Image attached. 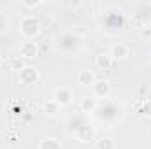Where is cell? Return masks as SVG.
Masks as SVG:
<instances>
[{
    "label": "cell",
    "instance_id": "obj_1",
    "mask_svg": "<svg viewBox=\"0 0 151 149\" xmlns=\"http://www.w3.org/2000/svg\"><path fill=\"white\" fill-rule=\"evenodd\" d=\"M55 44H56L58 53H62L65 56H74V54H77L83 49L84 40H83V37L79 34H76V32H65V34H62L60 37L56 39Z\"/></svg>",
    "mask_w": 151,
    "mask_h": 149
},
{
    "label": "cell",
    "instance_id": "obj_2",
    "mask_svg": "<svg viewBox=\"0 0 151 149\" xmlns=\"http://www.w3.org/2000/svg\"><path fill=\"white\" fill-rule=\"evenodd\" d=\"M19 34H21V37H25L27 40H34V39L39 35V32H40V23H39V19L35 16H23L21 19H19Z\"/></svg>",
    "mask_w": 151,
    "mask_h": 149
},
{
    "label": "cell",
    "instance_id": "obj_3",
    "mask_svg": "<svg viewBox=\"0 0 151 149\" xmlns=\"http://www.w3.org/2000/svg\"><path fill=\"white\" fill-rule=\"evenodd\" d=\"M74 137L81 144H90L97 139V128L90 121H79V125L74 128Z\"/></svg>",
    "mask_w": 151,
    "mask_h": 149
},
{
    "label": "cell",
    "instance_id": "obj_4",
    "mask_svg": "<svg viewBox=\"0 0 151 149\" xmlns=\"http://www.w3.org/2000/svg\"><path fill=\"white\" fill-rule=\"evenodd\" d=\"M51 98H53L60 107H67V105H70L72 100H74V91H72L69 86H58V88H55Z\"/></svg>",
    "mask_w": 151,
    "mask_h": 149
},
{
    "label": "cell",
    "instance_id": "obj_5",
    "mask_svg": "<svg viewBox=\"0 0 151 149\" xmlns=\"http://www.w3.org/2000/svg\"><path fill=\"white\" fill-rule=\"evenodd\" d=\"M91 97H95L97 100H107L111 97V82L106 79H97L91 86Z\"/></svg>",
    "mask_w": 151,
    "mask_h": 149
},
{
    "label": "cell",
    "instance_id": "obj_6",
    "mask_svg": "<svg viewBox=\"0 0 151 149\" xmlns=\"http://www.w3.org/2000/svg\"><path fill=\"white\" fill-rule=\"evenodd\" d=\"M39 70L35 67H32V65H25L19 72H18V81L21 82V84H25V86H32V84H35L39 81Z\"/></svg>",
    "mask_w": 151,
    "mask_h": 149
},
{
    "label": "cell",
    "instance_id": "obj_7",
    "mask_svg": "<svg viewBox=\"0 0 151 149\" xmlns=\"http://www.w3.org/2000/svg\"><path fill=\"white\" fill-rule=\"evenodd\" d=\"M99 105H100L99 100L95 97H91V95H83L79 98V111L83 112V114H86V116L95 114L97 109H99Z\"/></svg>",
    "mask_w": 151,
    "mask_h": 149
},
{
    "label": "cell",
    "instance_id": "obj_8",
    "mask_svg": "<svg viewBox=\"0 0 151 149\" xmlns=\"http://www.w3.org/2000/svg\"><path fill=\"white\" fill-rule=\"evenodd\" d=\"M130 54V47L125 42H114L109 49V56L113 58V62H121Z\"/></svg>",
    "mask_w": 151,
    "mask_h": 149
},
{
    "label": "cell",
    "instance_id": "obj_9",
    "mask_svg": "<svg viewBox=\"0 0 151 149\" xmlns=\"http://www.w3.org/2000/svg\"><path fill=\"white\" fill-rule=\"evenodd\" d=\"M39 54V46L35 40H25L19 46V56L23 60H32Z\"/></svg>",
    "mask_w": 151,
    "mask_h": 149
},
{
    "label": "cell",
    "instance_id": "obj_10",
    "mask_svg": "<svg viewBox=\"0 0 151 149\" xmlns=\"http://www.w3.org/2000/svg\"><path fill=\"white\" fill-rule=\"evenodd\" d=\"M76 81H77V84L83 86V88H91V86L95 84L97 77H95V72H93V70H79L77 75H76Z\"/></svg>",
    "mask_w": 151,
    "mask_h": 149
},
{
    "label": "cell",
    "instance_id": "obj_11",
    "mask_svg": "<svg viewBox=\"0 0 151 149\" xmlns=\"http://www.w3.org/2000/svg\"><path fill=\"white\" fill-rule=\"evenodd\" d=\"M113 58L109 56V53H99L97 56H95V69L97 70H102V72H107V70H111V67H113Z\"/></svg>",
    "mask_w": 151,
    "mask_h": 149
},
{
    "label": "cell",
    "instance_id": "obj_12",
    "mask_svg": "<svg viewBox=\"0 0 151 149\" xmlns=\"http://www.w3.org/2000/svg\"><path fill=\"white\" fill-rule=\"evenodd\" d=\"M95 149H116V140L109 135H102L95 139Z\"/></svg>",
    "mask_w": 151,
    "mask_h": 149
},
{
    "label": "cell",
    "instance_id": "obj_13",
    "mask_svg": "<svg viewBox=\"0 0 151 149\" xmlns=\"http://www.w3.org/2000/svg\"><path fill=\"white\" fill-rule=\"evenodd\" d=\"M37 149H63L62 148V142L55 137H46L39 142Z\"/></svg>",
    "mask_w": 151,
    "mask_h": 149
},
{
    "label": "cell",
    "instance_id": "obj_14",
    "mask_svg": "<svg viewBox=\"0 0 151 149\" xmlns=\"http://www.w3.org/2000/svg\"><path fill=\"white\" fill-rule=\"evenodd\" d=\"M42 109H44V114H46V116H56L62 107H60L53 98H49L47 102H44V107H42Z\"/></svg>",
    "mask_w": 151,
    "mask_h": 149
},
{
    "label": "cell",
    "instance_id": "obj_15",
    "mask_svg": "<svg viewBox=\"0 0 151 149\" xmlns=\"http://www.w3.org/2000/svg\"><path fill=\"white\" fill-rule=\"evenodd\" d=\"M139 112L146 117H151V98H144L141 100V107H139Z\"/></svg>",
    "mask_w": 151,
    "mask_h": 149
},
{
    "label": "cell",
    "instance_id": "obj_16",
    "mask_svg": "<svg viewBox=\"0 0 151 149\" xmlns=\"http://www.w3.org/2000/svg\"><path fill=\"white\" fill-rule=\"evenodd\" d=\"M9 67H11V70L19 72V70L25 67V62H23V58H21V56H16V58H12V60L9 62Z\"/></svg>",
    "mask_w": 151,
    "mask_h": 149
},
{
    "label": "cell",
    "instance_id": "obj_17",
    "mask_svg": "<svg viewBox=\"0 0 151 149\" xmlns=\"http://www.w3.org/2000/svg\"><path fill=\"white\" fill-rule=\"evenodd\" d=\"M7 28H9V18L4 12H0V37L7 32Z\"/></svg>",
    "mask_w": 151,
    "mask_h": 149
},
{
    "label": "cell",
    "instance_id": "obj_18",
    "mask_svg": "<svg viewBox=\"0 0 151 149\" xmlns=\"http://www.w3.org/2000/svg\"><path fill=\"white\" fill-rule=\"evenodd\" d=\"M40 4H42L40 0H21V2H19V5L25 7V9H35Z\"/></svg>",
    "mask_w": 151,
    "mask_h": 149
},
{
    "label": "cell",
    "instance_id": "obj_19",
    "mask_svg": "<svg viewBox=\"0 0 151 149\" xmlns=\"http://www.w3.org/2000/svg\"><path fill=\"white\" fill-rule=\"evenodd\" d=\"M69 5H70V7H72V9H79V7H81V5H83V2H81V0H72V2H70V4H69Z\"/></svg>",
    "mask_w": 151,
    "mask_h": 149
},
{
    "label": "cell",
    "instance_id": "obj_20",
    "mask_svg": "<svg viewBox=\"0 0 151 149\" xmlns=\"http://www.w3.org/2000/svg\"><path fill=\"white\" fill-rule=\"evenodd\" d=\"M148 148L151 149V137H150V139H148Z\"/></svg>",
    "mask_w": 151,
    "mask_h": 149
},
{
    "label": "cell",
    "instance_id": "obj_21",
    "mask_svg": "<svg viewBox=\"0 0 151 149\" xmlns=\"http://www.w3.org/2000/svg\"><path fill=\"white\" fill-rule=\"evenodd\" d=\"M2 63H4V60H2V56H0V67H2Z\"/></svg>",
    "mask_w": 151,
    "mask_h": 149
}]
</instances>
